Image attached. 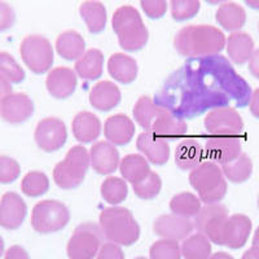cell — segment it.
Masks as SVG:
<instances>
[{
	"instance_id": "277c9868",
	"label": "cell",
	"mask_w": 259,
	"mask_h": 259,
	"mask_svg": "<svg viewBox=\"0 0 259 259\" xmlns=\"http://www.w3.org/2000/svg\"><path fill=\"white\" fill-rule=\"evenodd\" d=\"M100 228L109 242L131 246L140 237V226L126 207H106L100 214Z\"/></svg>"
},
{
	"instance_id": "7a4b0ae2",
	"label": "cell",
	"mask_w": 259,
	"mask_h": 259,
	"mask_svg": "<svg viewBox=\"0 0 259 259\" xmlns=\"http://www.w3.org/2000/svg\"><path fill=\"white\" fill-rule=\"evenodd\" d=\"M226 35L221 29L210 25H189L177 32L174 47L184 57L215 56L224 50Z\"/></svg>"
},
{
	"instance_id": "5bb4252c",
	"label": "cell",
	"mask_w": 259,
	"mask_h": 259,
	"mask_svg": "<svg viewBox=\"0 0 259 259\" xmlns=\"http://www.w3.org/2000/svg\"><path fill=\"white\" fill-rule=\"evenodd\" d=\"M35 106L26 94L13 92L0 104V117L12 124L24 123L34 114Z\"/></svg>"
},
{
	"instance_id": "4316f807",
	"label": "cell",
	"mask_w": 259,
	"mask_h": 259,
	"mask_svg": "<svg viewBox=\"0 0 259 259\" xmlns=\"http://www.w3.org/2000/svg\"><path fill=\"white\" fill-rule=\"evenodd\" d=\"M74 68L78 77L84 80H95L100 78L104 71L103 52L97 48L85 51L84 55L75 61Z\"/></svg>"
},
{
	"instance_id": "7402d4cb",
	"label": "cell",
	"mask_w": 259,
	"mask_h": 259,
	"mask_svg": "<svg viewBox=\"0 0 259 259\" xmlns=\"http://www.w3.org/2000/svg\"><path fill=\"white\" fill-rule=\"evenodd\" d=\"M121 91L110 80L96 83L90 91V104L100 112H109L121 103Z\"/></svg>"
},
{
	"instance_id": "f546056e",
	"label": "cell",
	"mask_w": 259,
	"mask_h": 259,
	"mask_svg": "<svg viewBox=\"0 0 259 259\" xmlns=\"http://www.w3.org/2000/svg\"><path fill=\"white\" fill-rule=\"evenodd\" d=\"M79 13L82 20L84 21L89 31L92 34H99L103 31L108 22L106 8L100 2H83L79 7Z\"/></svg>"
},
{
	"instance_id": "ac0fdd59",
	"label": "cell",
	"mask_w": 259,
	"mask_h": 259,
	"mask_svg": "<svg viewBox=\"0 0 259 259\" xmlns=\"http://www.w3.org/2000/svg\"><path fill=\"white\" fill-rule=\"evenodd\" d=\"M77 73L65 66L52 69L46 79V87L50 95L59 100L70 97L77 89Z\"/></svg>"
},
{
	"instance_id": "ee69618b",
	"label": "cell",
	"mask_w": 259,
	"mask_h": 259,
	"mask_svg": "<svg viewBox=\"0 0 259 259\" xmlns=\"http://www.w3.org/2000/svg\"><path fill=\"white\" fill-rule=\"evenodd\" d=\"M96 259H124V254L119 245L106 242L101 246Z\"/></svg>"
},
{
	"instance_id": "74e56055",
	"label": "cell",
	"mask_w": 259,
	"mask_h": 259,
	"mask_svg": "<svg viewBox=\"0 0 259 259\" xmlns=\"http://www.w3.org/2000/svg\"><path fill=\"white\" fill-rule=\"evenodd\" d=\"M0 77L17 84L25 79V71L8 52H0Z\"/></svg>"
},
{
	"instance_id": "83f0119b",
	"label": "cell",
	"mask_w": 259,
	"mask_h": 259,
	"mask_svg": "<svg viewBox=\"0 0 259 259\" xmlns=\"http://www.w3.org/2000/svg\"><path fill=\"white\" fill-rule=\"evenodd\" d=\"M56 52L68 61L79 60L85 53V41L79 32L68 30L60 34L56 40Z\"/></svg>"
},
{
	"instance_id": "ba28073f",
	"label": "cell",
	"mask_w": 259,
	"mask_h": 259,
	"mask_svg": "<svg viewBox=\"0 0 259 259\" xmlns=\"http://www.w3.org/2000/svg\"><path fill=\"white\" fill-rule=\"evenodd\" d=\"M104 245V233L96 223H82L74 230L66 246L69 259H94Z\"/></svg>"
},
{
	"instance_id": "681fc988",
	"label": "cell",
	"mask_w": 259,
	"mask_h": 259,
	"mask_svg": "<svg viewBox=\"0 0 259 259\" xmlns=\"http://www.w3.org/2000/svg\"><path fill=\"white\" fill-rule=\"evenodd\" d=\"M241 259H259V246H251L244 253Z\"/></svg>"
},
{
	"instance_id": "1f68e13d",
	"label": "cell",
	"mask_w": 259,
	"mask_h": 259,
	"mask_svg": "<svg viewBox=\"0 0 259 259\" xmlns=\"http://www.w3.org/2000/svg\"><path fill=\"white\" fill-rule=\"evenodd\" d=\"M201 200L191 192H182L175 194L170 201V210L172 214L189 219L196 217L201 210Z\"/></svg>"
},
{
	"instance_id": "e575fe53",
	"label": "cell",
	"mask_w": 259,
	"mask_h": 259,
	"mask_svg": "<svg viewBox=\"0 0 259 259\" xmlns=\"http://www.w3.org/2000/svg\"><path fill=\"white\" fill-rule=\"evenodd\" d=\"M100 192L106 202L117 206L121 202H123L128 196V187H127L126 180L122 179V178L110 177L104 180Z\"/></svg>"
},
{
	"instance_id": "f35d334b",
	"label": "cell",
	"mask_w": 259,
	"mask_h": 259,
	"mask_svg": "<svg viewBox=\"0 0 259 259\" xmlns=\"http://www.w3.org/2000/svg\"><path fill=\"white\" fill-rule=\"evenodd\" d=\"M149 256L150 259H182V247L178 241L162 239L150 246Z\"/></svg>"
},
{
	"instance_id": "484cf974",
	"label": "cell",
	"mask_w": 259,
	"mask_h": 259,
	"mask_svg": "<svg viewBox=\"0 0 259 259\" xmlns=\"http://www.w3.org/2000/svg\"><path fill=\"white\" fill-rule=\"evenodd\" d=\"M203 161L202 147L194 139H186L179 143L175 150V163L180 170L192 171Z\"/></svg>"
},
{
	"instance_id": "d590c367",
	"label": "cell",
	"mask_w": 259,
	"mask_h": 259,
	"mask_svg": "<svg viewBox=\"0 0 259 259\" xmlns=\"http://www.w3.org/2000/svg\"><path fill=\"white\" fill-rule=\"evenodd\" d=\"M21 189L29 197H39L50 189V179L41 171H30L21 182Z\"/></svg>"
},
{
	"instance_id": "bcb514c9",
	"label": "cell",
	"mask_w": 259,
	"mask_h": 259,
	"mask_svg": "<svg viewBox=\"0 0 259 259\" xmlns=\"http://www.w3.org/2000/svg\"><path fill=\"white\" fill-rule=\"evenodd\" d=\"M249 71L254 78L259 79V48L254 51L249 60Z\"/></svg>"
},
{
	"instance_id": "816d5d0a",
	"label": "cell",
	"mask_w": 259,
	"mask_h": 259,
	"mask_svg": "<svg viewBox=\"0 0 259 259\" xmlns=\"http://www.w3.org/2000/svg\"><path fill=\"white\" fill-rule=\"evenodd\" d=\"M246 4L250 8H254V9H259V2L258 0H247Z\"/></svg>"
},
{
	"instance_id": "5b68a950",
	"label": "cell",
	"mask_w": 259,
	"mask_h": 259,
	"mask_svg": "<svg viewBox=\"0 0 259 259\" xmlns=\"http://www.w3.org/2000/svg\"><path fill=\"white\" fill-rule=\"evenodd\" d=\"M189 183L198 192L201 202L206 205L221 202L227 193V182L221 166L214 162H202L191 171Z\"/></svg>"
},
{
	"instance_id": "7dc6e473",
	"label": "cell",
	"mask_w": 259,
	"mask_h": 259,
	"mask_svg": "<svg viewBox=\"0 0 259 259\" xmlns=\"http://www.w3.org/2000/svg\"><path fill=\"white\" fill-rule=\"evenodd\" d=\"M12 92V83H9L8 80L4 79L3 77H0V104L6 100Z\"/></svg>"
},
{
	"instance_id": "6da1fadb",
	"label": "cell",
	"mask_w": 259,
	"mask_h": 259,
	"mask_svg": "<svg viewBox=\"0 0 259 259\" xmlns=\"http://www.w3.org/2000/svg\"><path fill=\"white\" fill-rule=\"evenodd\" d=\"M134 118L145 133L165 140H177L187 134V122L166 108L158 106L149 96H142L134 106Z\"/></svg>"
},
{
	"instance_id": "2e32d148",
	"label": "cell",
	"mask_w": 259,
	"mask_h": 259,
	"mask_svg": "<svg viewBox=\"0 0 259 259\" xmlns=\"http://www.w3.org/2000/svg\"><path fill=\"white\" fill-rule=\"evenodd\" d=\"M193 230V222L175 214L161 215L153 223V231L157 236L172 241L187 239L191 236Z\"/></svg>"
},
{
	"instance_id": "8d00e7d4",
	"label": "cell",
	"mask_w": 259,
	"mask_h": 259,
	"mask_svg": "<svg viewBox=\"0 0 259 259\" xmlns=\"http://www.w3.org/2000/svg\"><path fill=\"white\" fill-rule=\"evenodd\" d=\"M133 188L136 194V197L142 198V200H152V198L157 197L159 192H161V178H159V175L157 172L150 171L144 179L133 184Z\"/></svg>"
},
{
	"instance_id": "f1b7e54d",
	"label": "cell",
	"mask_w": 259,
	"mask_h": 259,
	"mask_svg": "<svg viewBox=\"0 0 259 259\" xmlns=\"http://www.w3.org/2000/svg\"><path fill=\"white\" fill-rule=\"evenodd\" d=\"M217 22L227 31H239L246 22V12L240 4L233 2L223 3L217 11Z\"/></svg>"
},
{
	"instance_id": "11a10c76",
	"label": "cell",
	"mask_w": 259,
	"mask_h": 259,
	"mask_svg": "<svg viewBox=\"0 0 259 259\" xmlns=\"http://www.w3.org/2000/svg\"><path fill=\"white\" fill-rule=\"evenodd\" d=\"M135 259H148V258H145V256H138V258H135Z\"/></svg>"
},
{
	"instance_id": "9f6ffc18",
	"label": "cell",
	"mask_w": 259,
	"mask_h": 259,
	"mask_svg": "<svg viewBox=\"0 0 259 259\" xmlns=\"http://www.w3.org/2000/svg\"><path fill=\"white\" fill-rule=\"evenodd\" d=\"M258 207H259V197H258Z\"/></svg>"
},
{
	"instance_id": "836d02e7",
	"label": "cell",
	"mask_w": 259,
	"mask_h": 259,
	"mask_svg": "<svg viewBox=\"0 0 259 259\" xmlns=\"http://www.w3.org/2000/svg\"><path fill=\"white\" fill-rule=\"evenodd\" d=\"M222 171H223L224 178H227L230 182L240 184V183L246 182L253 174V162L247 154L241 153V156L237 159L222 166Z\"/></svg>"
},
{
	"instance_id": "8fae6325",
	"label": "cell",
	"mask_w": 259,
	"mask_h": 259,
	"mask_svg": "<svg viewBox=\"0 0 259 259\" xmlns=\"http://www.w3.org/2000/svg\"><path fill=\"white\" fill-rule=\"evenodd\" d=\"M205 128L215 136H232L236 138L242 134L244 121L239 112L230 106H218L205 117Z\"/></svg>"
},
{
	"instance_id": "4dcf8cb0",
	"label": "cell",
	"mask_w": 259,
	"mask_h": 259,
	"mask_svg": "<svg viewBox=\"0 0 259 259\" xmlns=\"http://www.w3.org/2000/svg\"><path fill=\"white\" fill-rule=\"evenodd\" d=\"M119 171L126 182L135 184L144 179L150 172L149 162L142 154H127L121 159Z\"/></svg>"
},
{
	"instance_id": "7bdbcfd3",
	"label": "cell",
	"mask_w": 259,
	"mask_h": 259,
	"mask_svg": "<svg viewBox=\"0 0 259 259\" xmlns=\"http://www.w3.org/2000/svg\"><path fill=\"white\" fill-rule=\"evenodd\" d=\"M15 11L8 3L0 2V31H6L15 25Z\"/></svg>"
},
{
	"instance_id": "d6986e66",
	"label": "cell",
	"mask_w": 259,
	"mask_h": 259,
	"mask_svg": "<svg viewBox=\"0 0 259 259\" xmlns=\"http://www.w3.org/2000/svg\"><path fill=\"white\" fill-rule=\"evenodd\" d=\"M90 162L97 174L109 175L119 167L121 158L114 145L108 142H97L90 149Z\"/></svg>"
},
{
	"instance_id": "7c38bea8",
	"label": "cell",
	"mask_w": 259,
	"mask_h": 259,
	"mask_svg": "<svg viewBox=\"0 0 259 259\" xmlns=\"http://www.w3.org/2000/svg\"><path fill=\"white\" fill-rule=\"evenodd\" d=\"M34 139L41 150L51 153L64 147L68 140V130L60 118L48 117L38 123Z\"/></svg>"
},
{
	"instance_id": "cb8c5ba5",
	"label": "cell",
	"mask_w": 259,
	"mask_h": 259,
	"mask_svg": "<svg viewBox=\"0 0 259 259\" xmlns=\"http://www.w3.org/2000/svg\"><path fill=\"white\" fill-rule=\"evenodd\" d=\"M108 71L110 77L122 84H130L138 78V62L134 57L124 53H114L108 60Z\"/></svg>"
},
{
	"instance_id": "f907efd6",
	"label": "cell",
	"mask_w": 259,
	"mask_h": 259,
	"mask_svg": "<svg viewBox=\"0 0 259 259\" xmlns=\"http://www.w3.org/2000/svg\"><path fill=\"white\" fill-rule=\"evenodd\" d=\"M209 259H235L231 254L226 253V251H218V253L212 254Z\"/></svg>"
},
{
	"instance_id": "60d3db41",
	"label": "cell",
	"mask_w": 259,
	"mask_h": 259,
	"mask_svg": "<svg viewBox=\"0 0 259 259\" xmlns=\"http://www.w3.org/2000/svg\"><path fill=\"white\" fill-rule=\"evenodd\" d=\"M21 174V166L15 158L8 156H0V183H13Z\"/></svg>"
},
{
	"instance_id": "30bf717a",
	"label": "cell",
	"mask_w": 259,
	"mask_h": 259,
	"mask_svg": "<svg viewBox=\"0 0 259 259\" xmlns=\"http://www.w3.org/2000/svg\"><path fill=\"white\" fill-rule=\"evenodd\" d=\"M228 218V210L221 203L205 205L194 217L193 226L198 232L206 236L210 242L222 245V233Z\"/></svg>"
},
{
	"instance_id": "d6a6232c",
	"label": "cell",
	"mask_w": 259,
	"mask_h": 259,
	"mask_svg": "<svg viewBox=\"0 0 259 259\" xmlns=\"http://www.w3.org/2000/svg\"><path fill=\"white\" fill-rule=\"evenodd\" d=\"M184 259H209L211 256L210 240L202 233H194L187 237L182 245Z\"/></svg>"
},
{
	"instance_id": "ffe728a7",
	"label": "cell",
	"mask_w": 259,
	"mask_h": 259,
	"mask_svg": "<svg viewBox=\"0 0 259 259\" xmlns=\"http://www.w3.org/2000/svg\"><path fill=\"white\" fill-rule=\"evenodd\" d=\"M136 148L153 165H165L170 158V147H168L167 140L158 138L153 134H140L136 140Z\"/></svg>"
},
{
	"instance_id": "f6af8a7d",
	"label": "cell",
	"mask_w": 259,
	"mask_h": 259,
	"mask_svg": "<svg viewBox=\"0 0 259 259\" xmlns=\"http://www.w3.org/2000/svg\"><path fill=\"white\" fill-rule=\"evenodd\" d=\"M4 259H30L29 254L20 245H13L6 251Z\"/></svg>"
},
{
	"instance_id": "52a82bcc",
	"label": "cell",
	"mask_w": 259,
	"mask_h": 259,
	"mask_svg": "<svg viewBox=\"0 0 259 259\" xmlns=\"http://www.w3.org/2000/svg\"><path fill=\"white\" fill-rule=\"evenodd\" d=\"M70 221V211L65 203L56 200L38 202L31 212V227L43 235L64 230Z\"/></svg>"
},
{
	"instance_id": "603a6c76",
	"label": "cell",
	"mask_w": 259,
	"mask_h": 259,
	"mask_svg": "<svg viewBox=\"0 0 259 259\" xmlns=\"http://www.w3.org/2000/svg\"><path fill=\"white\" fill-rule=\"evenodd\" d=\"M71 131L78 142L89 144L100 136L101 122L94 113L80 112L74 117L71 122Z\"/></svg>"
},
{
	"instance_id": "9a60e30c",
	"label": "cell",
	"mask_w": 259,
	"mask_h": 259,
	"mask_svg": "<svg viewBox=\"0 0 259 259\" xmlns=\"http://www.w3.org/2000/svg\"><path fill=\"white\" fill-rule=\"evenodd\" d=\"M27 214L24 198L16 192H7L0 200V227L13 231L22 226Z\"/></svg>"
},
{
	"instance_id": "db71d44e",
	"label": "cell",
	"mask_w": 259,
	"mask_h": 259,
	"mask_svg": "<svg viewBox=\"0 0 259 259\" xmlns=\"http://www.w3.org/2000/svg\"><path fill=\"white\" fill-rule=\"evenodd\" d=\"M3 253H4V240L3 237L0 236V258H2Z\"/></svg>"
},
{
	"instance_id": "6f0895ef",
	"label": "cell",
	"mask_w": 259,
	"mask_h": 259,
	"mask_svg": "<svg viewBox=\"0 0 259 259\" xmlns=\"http://www.w3.org/2000/svg\"><path fill=\"white\" fill-rule=\"evenodd\" d=\"M258 29H259V24H258Z\"/></svg>"
},
{
	"instance_id": "8992f818",
	"label": "cell",
	"mask_w": 259,
	"mask_h": 259,
	"mask_svg": "<svg viewBox=\"0 0 259 259\" xmlns=\"http://www.w3.org/2000/svg\"><path fill=\"white\" fill-rule=\"evenodd\" d=\"M90 152L82 145L70 148L68 154L55 166L53 180L61 189H75L84 180L89 171Z\"/></svg>"
},
{
	"instance_id": "9c48e42d",
	"label": "cell",
	"mask_w": 259,
	"mask_h": 259,
	"mask_svg": "<svg viewBox=\"0 0 259 259\" xmlns=\"http://www.w3.org/2000/svg\"><path fill=\"white\" fill-rule=\"evenodd\" d=\"M21 57L34 74H45L53 65V47L47 38L29 35L21 41Z\"/></svg>"
},
{
	"instance_id": "ab89813d",
	"label": "cell",
	"mask_w": 259,
	"mask_h": 259,
	"mask_svg": "<svg viewBox=\"0 0 259 259\" xmlns=\"http://www.w3.org/2000/svg\"><path fill=\"white\" fill-rule=\"evenodd\" d=\"M170 8L171 16L175 21H186L200 12L201 3L198 0H172Z\"/></svg>"
},
{
	"instance_id": "3957f363",
	"label": "cell",
	"mask_w": 259,
	"mask_h": 259,
	"mask_svg": "<svg viewBox=\"0 0 259 259\" xmlns=\"http://www.w3.org/2000/svg\"><path fill=\"white\" fill-rule=\"evenodd\" d=\"M112 26L118 36V43L124 51L136 52L147 46L149 32L135 7H119L113 15Z\"/></svg>"
},
{
	"instance_id": "b9f144b4",
	"label": "cell",
	"mask_w": 259,
	"mask_h": 259,
	"mask_svg": "<svg viewBox=\"0 0 259 259\" xmlns=\"http://www.w3.org/2000/svg\"><path fill=\"white\" fill-rule=\"evenodd\" d=\"M143 11L149 18H162L167 12V2L165 0H143L140 2Z\"/></svg>"
},
{
	"instance_id": "e0dca14e",
	"label": "cell",
	"mask_w": 259,
	"mask_h": 259,
	"mask_svg": "<svg viewBox=\"0 0 259 259\" xmlns=\"http://www.w3.org/2000/svg\"><path fill=\"white\" fill-rule=\"evenodd\" d=\"M253 223L244 214H233L227 219L222 233V245L230 249H240L246 244Z\"/></svg>"
},
{
	"instance_id": "f5cc1de1",
	"label": "cell",
	"mask_w": 259,
	"mask_h": 259,
	"mask_svg": "<svg viewBox=\"0 0 259 259\" xmlns=\"http://www.w3.org/2000/svg\"><path fill=\"white\" fill-rule=\"evenodd\" d=\"M253 246H259V227L255 230V233H254Z\"/></svg>"
},
{
	"instance_id": "d4e9b609",
	"label": "cell",
	"mask_w": 259,
	"mask_h": 259,
	"mask_svg": "<svg viewBox=\"0 0 259 259\" xmlns=\"http://www.w3.org/2000/svg\"><path fill=\"white\" fill-rule=\"evenodd\" d=\"M227 53L231 61L237 65L249 62L254 50V40L247 32H232L227 39Z\"/></svg>"
},
{
	"instance_id": "4fadbf2b",
	"label": "cell",
	"mask_w": 259,
	"mask_h": 259,
	"mask_svg": "<svg viewBox=\"0 0 259 259\" xmlns=\"http://www.w3.org/2000/svg\"><path fill=\"white\" fill-rule=\"evenodd\" d=\"M205 153L210 162L227 165L241 156V143L232 136H214L206 142Z\"/></svg>"
},
{
	"instance_id": "c3c4849f",
	"label": "cell",
	"mask_w": 259,
	"mask_h": 259,
	"mask_svg": "<svg viewBox=\"0 0 259 259\" xmlns=\"http://www.w3.org/2000/svg\"><path fill=\"white\" fill-rule=\"evenodd\" d=\"M249 108H250L251 114L259 119V89H256L251 94L250 101H249Z\"/></svg>"
},
{
	"instance_id": "44dd1931",
	"label": "cell",
	"mask_w": 259,
	"mask_h": 259,
	"mask_svg": "<svg viewBox=\"0 0 259 259\" xmlns=\"http://www.w3.org/2000/svg\"><path fill=\"white\" fill-rule=\"evenodd\" d=\"M104 135L106 142L115 145H126L135 135V124L126 114H114L104 124Z\"/></svg>"
}]
</instances>
